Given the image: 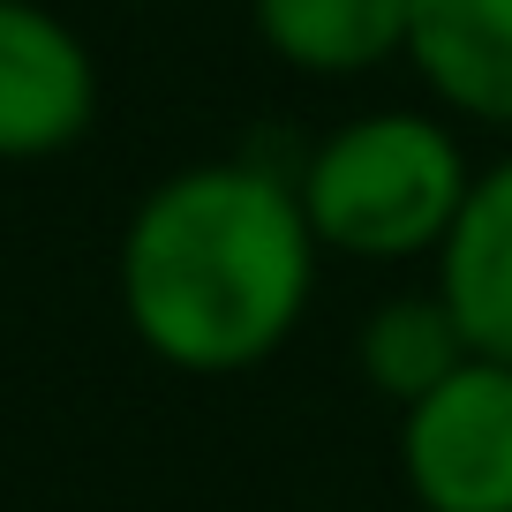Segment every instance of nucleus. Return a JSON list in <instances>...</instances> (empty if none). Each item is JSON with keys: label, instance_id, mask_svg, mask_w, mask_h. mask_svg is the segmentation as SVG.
I'll list each match as a JSON object with an SVG mask.
<instances>
[{"label": "nucleus", "instance_id": "1", "mask_svg": "<svg viewBox=\"0 0 512 512\" xmlns=\"http://www.w3.org/2000/svg\"><path fill=\"white\" fill-rule=\"evenodd\" d=\"M317 234L287 174L196 159L136 196L113 241V302L128 339L181 377L272 362L309 317Z\"/></svg>", "mask_w": 512, "mask_h": 512}, {"label": "nucleus", "instance_id": "2", "mask_svg": "<svg viewBox=\"0 0 512 512\" xmlns=\"http://www.w3.org/2000/svg\"><path fill=\"white\" fill-rule=\"evenodd\" d=\"M475 166L452 113L430 106H369L324 128V144L302 159L294 196L324 256L347 264H407L437 256L460 219Z\"/></svg>", "mask_w": 512, "mask_h": 512}, {"label": "nucleus", "instance_id": "3", "mask_svg": "<svg viewBox=\"0 0 512 512\" xmlns=\"http://www.w3.org/2000/svg\"><path fill=\"white\" fill-rule=\"evenodd\" d=\"M400 482L415 512H512V362L467 354L400 407Z\"/></svg>", "mask_w": 512, "mask_h": 512}, {"label": "nucleus", "instance_id": "4", "mask_svg": "<svg viewBox=\"0 0 512 512\" xmlns=\"http://www.w3.org/2000/svg\"><path fill=\"white\" fill-rule=\"evenodd\" d=\"M98 121V53L61 8L0 0V166H46Z\"/></svg>", "mask_w": 512, "mask_h": 512}, {"label": "nucleus", "instance_id": "5", "mask_svg": "<svg viewBox=\"0 0 512 512\" xmlns=\"http://www.w3.org/2000/svg\"><path fill=\"white\" fill-rule=\"evenodd\" d=\"M407 68L452 121L512 128V0H415Z\"/></svg>", "mask_w": 512, "mask_h": 512}, {"label": "nucleus", "instance_id": "6", "mask_svg": "<svg viewBox=\"0 0 512 512\" xmlns=\"http://www.w3.org/2000/svg\"><path fill=\"white\" fill-rule=\"evenodd\" d=\"M437 294L460 317L467 347L512 362V151L475 166V189L437 249Z\"/></svg>", "mask_w": 512, "mask_h": 512}, {"label": "nucleus", "instance_id": "7", "mask_svg": "<svg viewBox=\"0 0 512 512\" xmlns=\"http://www.w3.org/2000/svg\"><path fill=\"white\" fill-rule=\"evenodd\" d=\"M407 23L415 0H249L256 46L317 83H354L384 61H407Z\"/></svg>", "mask_w": 512, "mask_h": 512}, {"label": "nucleus", "instance_id": "8", "mask_svg": "<svg viewBox=\"0 0 512 512\" xmlns=\"http://www.w3.org/2000/svg\"><path fill=\"white\" fill-rule=\"evenodd\" d=\"M467 332L460 317L445 309V294H392V302H377L362 317V332H354V369H362V384L377 392V400L392 407H415L430 384H445L452 369L467 362Z\"/></svg>", "mask_w": 512, "mask_h": 512}]
</instances>
